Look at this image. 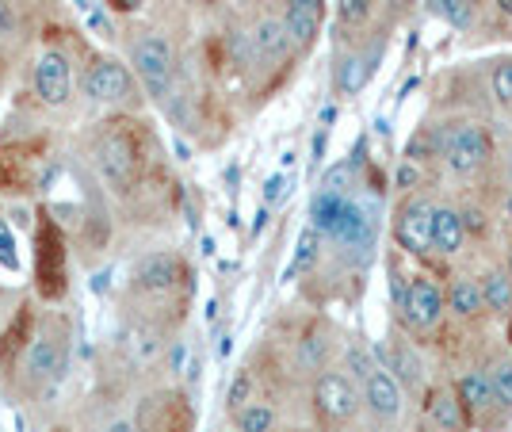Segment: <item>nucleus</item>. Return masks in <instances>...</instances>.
Wrapping results in <instances>:
<instances>
[{"mask_svg": "<svg viewBox=\"0 0 512 432\" xmlns=\"http://www.w3.org/2000/svg\"><path fill=\"white\" fill-rule=\"evenodd\" d=\"M130 65H134V77L142 81V88L150 92L153 100H169L172 81H176V54H172V43L161 35V31H146L134 50H130Z\"/></svg>", "mask_w": 512, "mask_h": 432, "instance_id": "1", "label": "nucleus"}, {"mask_svg": "<svg viewBox=\"0 0 512 432\" xmlns=\"http://www.w3.org/2000/svg\"><path fill=\"white\" fill-rule=\"evenodd\" d=\"M440 157L455 176L482 173L493 161V138L482 123H455L440 138Z\"/></svg>", "mask_w": 512, "mask_h": 432, "instance_id": "2", "label": "nucleus"}, {"mask_svg": "<svg viewBox=\"0 0 512 432\" xmlns=\"http://www.w3.org/2000/svg\"><path fill=\"white\" fill-rule=\"evenodd\" d=\"M310 402L325 425H348L360 413V387L352 383V375L341 368H321V375L314 379Z\"/></svg>", "mask_w": 512, "mask_h": 432, "instance_id": "3", "label": "nucleus"}, {"mask_svg": "<svg viewBox=\"0 0 512 432\" xmlns=\"http://www.w3.org/2000/svg\"><path fill=\"white\" fill-rule=\"evenodd\" d=\"M96 165H100V176L115 192H130L134 180H138V146L127 130H111L100 138L96 146Z\"/></svg>", "mask_w": 512, "mask_h": 432, "instance_id": "4", "label": "nucleus"}, {"mask_svg": "<svg viewBox=\"0 0 512 432\" xmlns=\"http://www.w3.org/2000/svg\"><path fill=\"white\" fill-rule=\"evenodd\" d=\"M402 318H406L409 329H417V333H428V329H436L440 318H444V287L436 280H428V276H413L409 287L402 291Z\"/></svg>", "mask_w": 512, "mask_h": 432, "instance_id": "5", "label": "nucleus"}, {"mask_svg": "<svg viewBox=\"0 0 512 432\" xmlns=\"http://www.w3.org/2000/svg\"><path fill=\"white\" fill-rule=\"evenodd\" d=\"M360 406L375 421H398L402 410H406V394H402V383L394 379V371L375 364V371L360 383Z\"/></svg>", "mask_w": 512, "mask_h": 432, "instance_id": "6", "label": "nucleus"}, {"mask_svg": "<svg viewBox=\"0 0 512 432\" xmlns=\"http://www.w3.org/2000/svg\"><path fill=\"white\" fill-rule=\"evenodd\" d=\"M428 230H432V203H425V199H406L398 207V215H394V241H398V249L409 253V257L432 253Z\"/></svg>", "mask_w": 512, "mask_h": 432, "instance_id": "7", "label": "nucleus"}, {"mask_svg": "<svg viewBox=\"0 0 512 432\" xmlns=\"http://www.w3.org/2000/svg\"><path fill=\"white\" fill-rule=\"evenodd\" d=\"M35 92L50 108H62L73 92V65L62 50H43L35 62Z\"/></svg>", "mask_w": 512, "mask_h": 432, "instance_id": "8", "label": "nucleus"}, {"mask_svg": "<svg viewBox=\"0 0 512 432\" xmlns=\"http://www.w3.org/2000/svg\"><path fill=\"white\" fill-rule=\"evenodd\" d=\"M379 58H383V43L341 54L337 65H333V88H337V96H356V92H363L367 81L375 77V69H379Z\"/></svg>", "mask_w": 512, "mask_h": 432, "instance_id": "9", "label": "nucleus"}, {"mask_svg": "<svg viewBox=\"0 0 512 432\" xmlns=\"http://www.w3.org/2000/svg\"><path fill=\"white\" fill-rule=\"evenodd\" d=\"M134 92V73L123 62H96L85 77V96L96 104H123Z\"/></svg>", "mask_w": 512, "mask_h": 432, "instance_id": "10", "label": "nucleus"}, {"mask_svg": "<svg viewBox=\"0 0 512 432\" xmlns=\"http://www.w3.org/2000/svg\"><path fill=\"white\" fill-rule=\"evenodd\" d=\"M39 287H43L46 299H58L65 291V245H62V234L43 222V230H39Z\"/></svg>", "mask_w": 512, "mask_h": 432, "instance_id": "11", "label": "nucleus"}, {"mask_svg": "<svg viewBox=\"0 0 512 432\" xmlns=\"http://www.w3.org/2000/svg\"><path fill=\"white\" fill-rule=\"evenodd\" d=\"M428 238H432V253L455 257L463 249V241H467V215L448 207V203L432 207V230H428Z\"/></svg>", "mask_w": 512, "mask_h": 432, "instance_id": "12", "label": "nucleus"}, {"mask_svg": "<svg viewBox=\"0 0 512 432\" xmlns=\"http://www.w3.org/2000/svg\"><path fill=\"white\" fill-rule=\"evenodd\" d=\"M180 276H184V268H180V260L172 257V253H150V257L138 260V268H134V283L142 291H153V295L172 291L180 283Z\"/></svg>", "mask_w": 512, "mask_h": 432, "instance_id": "13", "label": "nucleus"}, {"mask_svg": "<svg viewBox=\"0 0 512 432\" xmlns=\"http://www.w3.org/2000/svg\"><path fill=\"white\" fill-rule=\"evenodd\" d=\"M425 413H428V421H432V429L436 432H467L470 429L467 410H463V402L455 398V390L451 387L428 390Z\"/></svg>", "mask_w": 512, "mask_h": 432, "instance_id": "14", "label": "nucleus"}, {"mask_svg": "<svg viewBox=\"0 0 512 432\" xmlns=\"http://www.w3.org/2000/svg\"><path fill=\"white\" fill-rule=\"evenodd\" d=\"M455 390V398L463 402V410H467L470 421H478V417H486L493 406V394H490V379H486V368H467L459 371V379L451 383Z\"/></svg>", "mask_w": 512, "mask_h": 432, "instance_id": "15", "label": "nucleus"}, {"mask_svg": "<svg viewBox=\"0 0 512 432\" xmlns=\"http://www.w3.org/2000/svg\"><path fill=\"white\" fill-rule=\"evenodd\" d=\"M62 364V356H58V341L54 337H35V341H27L23 348V371H27V379L31 383H39V379H50L54 371Z\"/></svg>", "mask_w": 512, "mask_h": 432, "instance_id": "16", "label": "nucleus"}, {"mask_svg": "<svg viewBox=\"0 0 512 432\" xmlns=\"http://www.w3.org/2000/svg\"><path fill=\"white\" fill-rule=\"evenodd\" d=\"M478 291H482V310H490L497 318L512 314V280L505 268H490V272L478 280Z\"/></svg>", "mask_w": 512, "mask_h": 432, "instance_id": "17", "label": "nucleus"}, {"mask_svg": "<svg viewBox=\"0 0 512 432\" xmlns=\"http://www.w3.org/2000/svg\"><path fill=\"white\" fill-rule=\"evenodd\" d=\"M283 31H287V43L299 46V50H310L314 39H318V27H321V12H310V8H295L287 4L283 12Z\"/></svg>", "mask_w": 512, "mask_h": 432, "instance_id": "18", "label": "nucleus"}, {"mask_svg": "<svg viewBox=\"0 0 512 432\" xmlns=\"http://www.w3.org/2000/svg\"><path fill=\"white\" fill-rule=\"evenodd\" d=\"M444 306H448L455 318H478L482 314V291H478V280H470V276H459V280H451V287L444 291Z\"/></svg>", "mask_w": 512, "mask_h": 432, "instance_id": "19", "label": "nucleus"}, {"mask_svg": "<svg viewBox=\"0 0 512 432\" xmlns=\"http://www.w3.org/2000/svg\"><path fill=\"white\" fill-rule=\"evenodd\" d=\"M253 50L260 58H268V62H279L291 43H287V31H283V23L279 20H260L253 27Z\"/></svg>", "mask_w": 512, "mask_h": 432, "instance_id": "20", "label": "nucleus"}, {"mask_svg": "<svg viewBox=\"0 0 512 432\" xmlns=\"http://www.w3.org/2000/svg\"><path fill=\"white\" fill-rule=\"evenodd\" d=\"M279 417L268 402H245L241 410H234V432H276Z\"/></svg>", "mask_w": 512, "mask_h": 432, "instance_id": "21", "label": "nucleus"}, {"mask_svg": "<svg viewBox=\"0 0 512 432\" xmlns=\"http://www.w3.org/2000/svg\"><path fill=\"white\" fill-rule=\"evenodd\" d=\"M344 199H348V195H333V192H318V195H314V203H310V226L318 230L321 238H329L333 222L341 218Z\"/></svg>", "mask_w": 512, "mask_h": 432, "instance_id": "22", "label": "nucleus"}, {"mask_svg": "<svg viewBox=\"0 0 512 432\" xmlns=\"http://www.w3.org/2000/svg\"><path fill=\"white\" fill-rule=\"evenodd\" d=\"M428 12L455 27V31H470L474 27V0H428Z\"/></svg>", "mask_w": 512, "mask_h": 432, "instance_id": "23", "label": "nucleus"}, {"mask_svg": "<svg viewBox=\"0 0 512 432\" xmlns=\"http://www.w3.org/2000/svg\"><path fill=\"white\" fill-rule=\"evenodd\" d=\"M486 379H490L493 406L512 413V360H493L486 368Z\"/></svg>", "mask_w": 512, "mask_h": 432, "instance_id": "24", "label": "nucleus"}, {"mask_svg": "<svg viewBox=\"0 0 512 432\" xmlns=\"http://www.w3.org/2000/svg\"><path fill=\"white\" fill-rule=\"evenodd\" d=\"M490 96L501 111H512V58H497L490 65Z\"/></svg>", "mask_w": 512, "mask_h": 432, "instance_id": "25", "label": "nucleus"}, {"mask_svg": "<svg viewBox=\"0 0 512 432\" xmlns=\"http://www.w3.org/2000/svg\"><path fill=\"white\" fill-rule=\"evenodd\" d=\"M375 364H379V360H375V356H371V352H367L363 345H348V348H344V368L341 371H348V375H352V383H356V387H360L363 379L375 371Z\"/></svg>", "mask_w": 512, "mask_h": 432, "instance_id": "26", "label": "nucleus"}, {"mask_svg": "<svg viewBox=\"0 0 512 432\" xmlns=\"http://www.w3.org/2000/svg\"><path fill=\"white\" fill-rule=\"evenodd\" d=\"M375 12V0H337V20L341 27H363Z\"/></svg>", "mask_w": 512, "mask_h": 432, "instance_id": "27", "label": "nucleus"}, {"mask_svg": "<svg viewBox=\"0 0 512 432\" xmlns=\"http://www.w3.org/2000/svg\"><path fill=\"white\" fill-rule=\"evenodd\" d=\"M318 241L321 234L314 230V226H306L299 238V253H295V264H291V272H299V268H310L314 264V257H318Z\"/></svg>", "mask_w": 512, "mask_h": 432, "instance_id": "28", "label": "nucleus"}, {"mask_svg": "<svg viewBox=\"0 0 512 432\" xmlns=\"http://www.w3.org/2000/svg\"><path fill=\"white\" fill-rule=\"evenodd\" d=\"M0 268H8V272H20V253H16V234H12V226L0 218Z\"/></svg>", "mask_w": 512, "mask_h": 432, "instance_id": "29", "label": "nucleus"}, {"mask_svg": "<svg viewBox=\"0 0 512 432\" xmlns=\"http://www.w3.org/2000/svg\"><path fill=\"white\" fill-rule=\"evenodd\" d=\"M245 402H253V375L249 371H241L234 379V387H230V394H226V406L230 410H241Z\"/></svg>", "mask_w": 512, "mask_h": 432, "instance_id": "30", "label": "nucleus"}, {"mask_svg": "<svg viewBox=\"0 0 512 432\" xmlns=\"http://www.w3.org/2000/svg\"><path fill=\"white\" fill-rule=\"evenodd\" d=\"M283 192H287V176L283 173L268 176V184H264V199H268V203H276V199H283Z\"/></svg>", "mask_w": 512, "mask_h": 432, "instance_id": "31", "label": "nucleus"}, {"mask_svg": "<svg viewBox=\"0 0 512 432\" xmlns=\"http://www.w3.org/2000/svg\"><path fill=\"white\" fill-rule=\"evenodd\" d=\"M16 27H20V23H16L12 4H4V0H0V35H16Z\"/></svg>", "mask_w": 512, "mask_h": 432, "instance_id": "32", "label": "nucleus"}, {"mask_svg": "<svg viewBox=\"0 0 512 432\" xmlns=\"http://www.w3.org/2000/svg\"><path fill=\"white\" fill-rule=\"evenodd\" d=\"M88 27H92V31H100L104 39H111V27H107V20H104V12H100V8H88Z\"/></svg>", "mask_w": 512, "mask_h": 432, "instance_id": "33", "label": "nucleus"}, {"mask_svg": "<svg viewBox=\"0 0 512 432\" xmlns=\"http://www.w3.org/2000/svg\"><path fill=\"white\" fill-rule=\"evenodd\" d=\"M111 4H115V8H119V12H134V8H142V4H146V0H111Z\"/></svg>", "mask_w": 512, "mask_h": 432, "instance_id": "34", "label": "nucleus"}, {"mask_svg": "<svg viewBox=\"0 0 512 432\" xmlns=\"http://www.w3.org/2000/svg\"><path fill=\"white\" fill-rule=\"evenodd\" d=\"M287 4H295V8H310V12H321V0H287Z\"/></svg>", "mask_w": 512, "mask_h": 432, "instance_id": "35", "label": "nucleus"}, {"mask_svg": "<svg viewBox=\"0 0 512 432\" xmlns=\"http://www.w3.org/2000/svg\"><path fill=\"white\" fill-rule=\"evenodd\" d=\"M104 432H134V425H130V421H111Z\"/></svg>", "mask_w": 512, "mask_h": 432, "instance_id": "36", "label": "nucleus"}, {"mask_svg": "<svg viewBox=\"0 0 512 432\" xmlns=\"http://www.w3.org/2000/svg\"><path fill=\"white\" fill-rule=\"evenodd\" d=\"M493 4H497V12H501V16H509L512 20V0H493Z\"/></svg>", "mask_w": 512, "mask_h": 432, "instance_id": "37", "label": "nucleus"}, {"mask_svg": "<svg viewBox=\"0 0 512 432\" xmlns=\"http://www.w3.org/2000/svg\"><path fill=\"white\" fill-rule=\"evenodd\" d=\"M505 211H509V218H512V195L505 199Z\"/></svg>", "mask_w": 512, "mask_h": 432, "instance_id": "38", "label": "nucleus"}, {"mask_svg": "<svg viewBox=\"0 0 512 432\" xmlns=\"http://www.w3.org/2000/svg\"><path fill=\"white\" fill-rule=\"evenodd\" d=\"M505 272H509V280H512V253H509V268H505Z\"/></svg>", "mask_w": 512, "mask_h": 432, "instance_id": "39", "label": "nucleus"}, {"mask_svg": "<svg viewBox=\"0 0 512 432\" xmlns=\"http://www.w3.org/2000/svg\"><path fill=\"white\" fill-rule=\"evenodd\" d=\"M50 432H73V429H62V425H58V429H50Z\"/></svg>", "mask_w": 512, "mask_h": 432, "instance_id": "40", "label": "nucleus"}, {"mask_svg": "<svg viewBox=\"0 0 512 432\" xmlns=\"http://www.w3.org/2000/svg\"><path fill=\"white\" fill-rule=\"evenodd\" d=\"M295 432H314V429H295Z\"/></svg>", "mask_w": 512, "mask_h": 432, "instance_id": "41", "label": "nucleus"}]
</instances>
